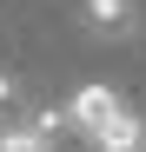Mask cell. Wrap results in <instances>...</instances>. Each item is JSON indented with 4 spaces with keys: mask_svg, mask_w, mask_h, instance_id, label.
I'll return each instance as SVG.
<instances>
[{
    "mask_svg": "<svg viewBox=\"0 0 146 152\" xmlns=\"http://www.w3.org/2000/svg\"><path fill=\"white\" fill-rule=\"evenodd\" d=\"M0 152H53V132H40L33 119H7L0 126Z\"/></svg>",
    "mask_w": 146,
    "mask_h": 152,
    "instance_id": "3",
    "label": "cell"
},
{
    "mask_svg": "<svg viewBox=\"0 0 146 152\" xmlns=\"http://www.w3.org/2000/svg\"><path fill=\"white\" fill-rule=\"evenodd\" d=\"M66 126H73L93 152H146V119H139L113 86H100V80L66 99Z\"/></svg>",
    "mask_w": 146,
    "mask_h": 152,
    "instance_id": "1",
    "label": "cell"
},
{
    "mask_svg": "<svg viewBox=\"0 0 146 152\" xmlns=\"http://www.w3.org/2000/svg\"><path fill=\"white\" fill-rule=\"evenodd\" d=\"M86 33L93 40H133V27H139V20H133V0H86Z\"/></svg>",
    "mask_w": 146,
    "mask_h": 152,
    "instance_id": "2",
    "label": "cell"
},
{
    "mask_svg": "<svg viewBox=\"0 0 146 152\" xmlns=\"http://www.w3.org/2000/svg\"><path fill=\"white\" fill-rule=\"evenodd\" d=\"M13 106H20V80L0 66V119H13Z\"/></svg>",
    "mask_w": 146,
    "mask_h": 152,
    "instance_id": "4",
    "label": "cell"
}]
</instances>
